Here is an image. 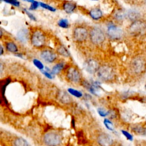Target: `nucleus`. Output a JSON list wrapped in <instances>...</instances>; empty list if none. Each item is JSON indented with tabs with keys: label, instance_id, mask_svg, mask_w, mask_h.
<instances>
[{
	"label": "nucleus",
	"instance_id": "1",
	"mask_svg": "<svg viewBox=\"0 0 146 146\" xmlns=\"http://www.w3.org/2000/svg\"><path fill=\"white\" fill-rule=\"evenodd\" d=\"M98 78L104 81L110 80L114 76V72L112 68L108 66H102L99 67L97 71Z\"/></svg>",
	"mask_w": 146,
	"mask_h": 146
},
{
	"label": "nucleus",
	"instance_id": "2",
	"mask_svg": "<svg viewBox=\"0 0 146 146\" xmlns=\"http://www.w3.org/2000/svg\"><path fill=\"white\" fill-rule=\"evenodd\" d=\"M31 42L32 44L36 48L42 47L46 42V38L44 33L39 30L34 31L31 35Z\"/></svg>",
	"mask_w": 146,
	"mask_h": 146
},
{
	"label": "nucleus",
	"instance_id": "3",
	"mask_svg": "<svg viewBox=\"0 0 146 146\" xmlns=\"http://www.w3.org/2000/svg\"><path fill=\"white\" fill-rule=\"evenodd\" d=\"M90 37L91 41L95 44H99L105 40V35L101 29L98 27L92 29L90 33Z\"/></svg>",
	"mask_w": 146,
	"mask_h": 146
},
{
	"label": "nucleus",
	"instance_id": "4",
	"mask_svg": "<svg viewBox=\"0 0 146 146\" xmlns=\"http://www.w3.org/2000/svg\"><path fill=\"white\" fill-rule=\"evenodd\" d=\"M44 141L48 146H56L60 143V136L55 132H47L44 136Z\"/></svg>",
	"mask_w": 146,
	"mask_h": 146
},
{
	"label": "nucleus",
	"instance_id": "5",
	"mask_svg": "<svg viewBox=\"0 0 146 146\" xmlns=\"http://www.w3.org/2000/svg\"><path fill=\"white\" fill-rule=\"evenodd\" d=\"M88 36L87 30L83 27H76L73 32V36L77 42H83Z\"/></svg>",
	"mask_w": 146,
	"mask_h": 146
},
{
	"label": "nucleus",
	"instance_id": "6",
	"mask_svg": "<svg viewBox=\"0 0 146 146\" xmlns=\"http://www.w3.org/2000/svg\"><path fill=\"white\" fill-rule=\"evenodd\" d=\"M146 30L145 24L139 21L134 22L129 27V31L131 34L134 35H139L143 34Z\"/></svg>",
	"mask_w": 146,
	"mask_h": 146
},
{
	"label": "nucleus",
	"instance_id": "7",
	"mask_svg": "<svg viewBox=\"0 0 146 146\" xmlns=\"http://www.w3.org/2000/svg\"><path fill=\"white\" fill-rule=\"evenodd\" d=\"M107 34L109 37L113 39H120L123 35V30L115 26V25H110L109 26L107 30Z\"/></svg>",
	"mask_w": 146,
	"mask_h": 146
},
{
	"label": "nucleus",
	"instance_id": "8",
	"mask_svg": "<svg viewBox=\"0 0 146 146\" xmlns=\"http://www.w3.org/2000/svg\"><path fill=\"white\" fill-rule=\"evenodd\" d=\"M99 67V63L94 59H88L84 63V68L85 70L90 74L97 72Z\"/></svg>",
	"mask_w": 146,
	"mask_h": 146
},
{
	"label": "nucleus",
	"instance_id": "9",
	"mask_svg": "<svg viewBox=\"0 0 146 146\" xmlns=\"http://www.w3.org/2000/svg\"><path fill=\"white\" fill-rule=\"evenodd\" d=\"M66 76L70 81L74 83H78L80 80V74L79 71L74 67H71L68 69Z\"/></svg>",
	"mask_w": 146,
	"mask_h": 146
},
{
	"label": "nucleus",
	"instance_id": "10",
	"mask_svg": "<svg viewBox=\"0 0 146 146\" xmlns=\"http://www.w3.org/2000/svg\"><path fill=\"white\" fill-rule=\"evenodd\" d=\"M40 56L43 60L47 63H52L56 58L55 53L49 50H44L40 53Z\"/></svg>",
	"mask_w": 146,
	"mask_h": 146
},
{
	"label": "nucleus",
	"instance_id": "11",
	"mask_svg": "<svg viewBox=\"0 0 146 146\" xmlns=\"http://www.w3.org/2000/svg\"><path fill=\"white\" fill-rule=\"evenodd\" d=\"M98 141L101 146H110L113 143V140L108 134L102 133L98 136Z\"/></svg>",
	"mask_w": 146,
	"mask_h": 146
},
{
	"label": "nucleus",
	"instance_id": "12",
	"mask_svg": "<svg viewBox=\"0 0 146 146\" xmlns=\"http://www.w3.org/2000/svg\"><path fill=\"white\" fill-rule=\"evenodd\" d=\"M132 67L133 70L136 72H140L143 71L144 67V64L143 61L140 59H135L132 63Z\"/></svg>",
	"mask_w": 146,
	"mask_h": 146
},
{
	"label": "nucleus",
	"instance_id": "13",
	"mask_svg": "<svg viewBox=\"0 0 146 146\" xmlns=\"http://www.w3.org/2000/svg\"><path fill=\"white\" fill-rule=\"evenodd\" d=\"M102 15V11L99 8H94L90 11V16L95 20L99 19Z\"/></svg>",
	"mask_w": 146,
	"mask_h": 146
},
{
	"label": "nucleus",
	"instance_id": "14",
	"mask_svg": "<svg viewBox=\"0 0 146 146\" xmlns=\"http://www.w3.org/2000/svg\"><path fill=\"white\" fill-rule=\"evenodd\" d=\"M18 39L22 42H25L27 40L29 37V33L26 29H21L17 33Z\"/></svg>",
	"mask_w": 146,
	"mask_h": 146
},
{
	"label": "nucleus",
	"instance_id": "15",
	"mask_svg": "<svg viewBox=\"0 0 146 146\" xmlns=\"http://www.w3.org/2000/svg\"><path fill=\"white\" fill-rule=\"evenodd\" d=\"M76 7V5L74 3L71 2H66L63 3V10L67 13H72L75 10Z\"/></svg>",
	"mask_w": 146,
	"mask_h": 146
},
{
	"label": "nucleus",
	"instance_id": "16",
	"mask_svg": "<svg viewBox=\"0 0 146 146\" xmlns=\"http://www.w3.org/2000/svg\"><path fill=\"white\" fill-rule=\"evenodd\" d=\"M59 98L60 101L63 102V103H69L71 100V98L66 92L64 91H61L59 93Z\"/></svg>",
	"mask_w": 146,
	"mask_h": 146
},
{
	"label": "nucleus",
	"instance_id": "17",
	"mask_svg": "<svg viewBox=\"0 0 146 146\" xmlns=\"http://www.w3.org/2000/svg\"><path fill=\"white\" fill-rule=\"evenodd\" d=\"M132 129L139 135H146V128L140 125H135L132 127Z\"/></svg>",
	"mask_w": 146,
	"mask_h": 146
},
{
	"label": "nucleus",
	"instance_id": "18",
	"mask_svg": "<svg viewBox=\"0 0 146 146\" xmlns=\"http://www.w3.org/2000/svg\"><path fill=\"white\" fill-rule=\"evenodd\" d=\"M6 50L11 52H16L18 51V47L17 45L12 42H9L6 43Z\"/></svg>",
	"mask_w": 146,
	"mask_h": 146
},
{
	"label": "nucleus",
	"instance_id": "19",
	"mask_svg": "<svg viewBox=\"0 0 146 146\" xmlns=\"http://www.w3.org/2000/svg\"><path fill=\"white\" fill-rule=\"evenodd\" d=\"M64 64L62 62L56 64L52 68V74H58L64 68Z\"/></svg>",
	"mask_w": 146,
	"mask_h": 146
},
{
	"label": "nucleus",
	"instance_id": "20",
	"mask_svg": "<svg viewBox=\"0 0 146 146\" xmlns=\"http://www.w3.org/2000/svg\"><path fill=\"white\" fill-rule=\"evenodd\" d=\"M57 51L59 54H60L61 55H62L63 56H65V57L69 56L68 51L67 50V48L64 46H63L62 45L59 46L58 47V48H57Z\"/></svg>",
	"mask_w": 146,
	"mask_h": 146
},
{
	"label": "nucleus",
	"instance_id": "21",
	"mask_svg": "<svg viewBox=\"0 0 146 146\" xmlns=\"http://www.w3.org/2000/svg\"><path fill=\"white\" fill-rule=\"evenodd\" d=\"M15 146H29L27 141L22 137L17 138L14 141Z\"/></svg>",
	"mask_w": 146,
	"mask_h": 146
},
{
	"label": "nucleus",
	"instance_id": "22",
	"mask_svg": "<svg viewBox=\"0 0 146 146\" xmlns=\"http://www.w3.org/2000/svg\"><path fill=\"white\" fill-rule=\"evenodd\" d=\"M68 91L70 94L76 98H80L82 96V93L80 91L76 90L75 89L69 88H68Z\"/></svg>",
	"mask_w": 146,
	"mask_h": 146
},
{
	"label": "nucleus",
	"instance_id": "23",
	"mask_svg": "<svg viewBox=\"0 0 146 146\" xmlns=\"http://www.w3.org/2000/svg\"><path fill=\"white\" fill-rule=\"evenodd\" d=\"M58 25L59 26L64 29H67L69 27V23H68V20L66 19H60L58 21Z\"/></svg>",
	"mask_w": 146,
	"mask_h": 146
},
{
	"label": "nucleus",
	"instance_id": "24",
	"mask_svg": "<svg viewBox=\"0 0 146 146\" xmlns=\"http://www.w3.org/2000/svg\"><path fill=\"white\" fill-rule=\"evenodd\" d=\"M104 124L106 127V128L110 131L113 130V126L112 123L108 119H104Z\"/></svg>",
	"mask_w": 146,
	"mask_h": 146
},
{
	"label": "nucleus",
	"instance_id": "25",
	"mask_svg": "<svg viewBox=\"0 0 146 146\" xmlns=\"http://www.w3.org/2000/svg\"><path fill=\"white\" fill-rule=\"evenodd\" d=\"M33 62L34 64L38 69H39L40 71H42V70H43V68H44V66H43V63H42L40 60H39L38 59H34Z\"/></svg>",
	"mask_w": 146,
	"mask_h": 146
},
{
	"label": "nucleus",
	"instance_id": "26",
	"mask_svg": "<svg viewBox=\"0 0 146 146\" xmlns=\"http://www.w3.org/2000/svg\"><path fill=\"white\" fill-rule=\"evenodd\" d=\"M97 111H98V112L99 114V115L102 117H105V116L108 115L109 113H110V111H108L103 108H98Z\"/></svg>",
	"mask_w": 146,
	"mask_h": 146
},
{
	"label": "nucleus",
	"instance_id": "27",
	"mask_svg": "<svg viewBox=\"0 0 146 146\" xmlns=\"http://www.w3.org/2000/svg\"><path fill=\"white\" fill-rule=\"evenodd\" d=\"M3 1L6 3H10L16 7H19L20 5L19 2L17 0H3Z\"/></svg>",
	"mask_w": 146,
	"mask_h": 146
},
{
	"label": "nucleus",
	"instance_id": "28",
	"mask_svg": "<svg viewBox=\"0 0 146 146\" xmlns=\"http://www.w3.org/2000/svg\"><path fill=\"white\" fill-rule=\"evenodd\" d=\"M40 6L42 7L43 8L46 9H47V10H50V11H55V9L54 7H51V6H50L47 5V4H45V3H40Z\"/></svg>",
	"mask_w": 146,
	"mask_h": 146
},
{
	"label": "nucleus",
	"instance_id": "29",
	"mask_svg": "<svg viewBox=\"0 0 146 146\" xmlns=\"http://www.w3.org/2000/svg\"><path fill=\"white\" fill-rule=\"evenodd\" d=\"M122 132V133L124 135V136L129 140H132L133 139V136H132V135L131 133H129V132H128L127 131H124V130H122L121 131Z\"/></svg>",
	"mask_w": 146,
	"mask_h": 146
},
{
	"label": "nucleus",
	"instance_id": "30",
	"mask_svg": "<svg viewBox=\"0 0 146 146\" xmlns=\"http://www.w3.org/2000/svg\"><path fill=\"white\" fill-rule=\"evenodd\" d=\"M42 72H43V74L47 77V78H48V79H52L53 78V76H52V74H51V73H50V72L49 71H48L47 70H42Z\"/></svg>",
	"mask_w": 146,
	"mask_h": 146
},
{
	"label": "nucleus",
	"instance_id": "31",
	"mask_svg": "<svg viewBox=\"0 0 146 146\" xmlns=\"http://www.w3.org/2000/svg\"><path fill=\"white\" fill-rule=\"evenodd\" d=\"M25 13H26V14L27 15V16L30 18V19H31L32 21H36L35 17L34 16V15H33L32 13H31L30 12H29V11H27V10H26V9L25 10Z\"/></svg>",
	"mask_w": 146,
	"mask_h": 146
},
{
	"label": "nucleus",
	"instance_id": "32",
	"mask_svg": "<svg viewBox=\"0 0 146 146\" xmlns=\"http://www.w3.org/2000/svg\"><path fill=\"white\" fill-rule=\"evenodd\" d=\"M38 5H39V3L34 0V1L31 3V7L30 9L31 10H34V9H36L38 7Z\"/></svg>",
	"mask_w": 146,
	"mask_h": 146
},
{
	"label": "nucleus",
	"instance_id": "33",
	"mask_svg": "<svg viewBox=\"0 0 146 146\" xmlns=\"http://www.w3.org/2000/svg\"><path fill=\"white\" fill-rule=\"evenodd\" d=\"M1 54L2 55L3 54V48L2 46H1Z\"/></svg>",
	"mask_w": 146,
	"mask_h": 146
}]
</instances>
